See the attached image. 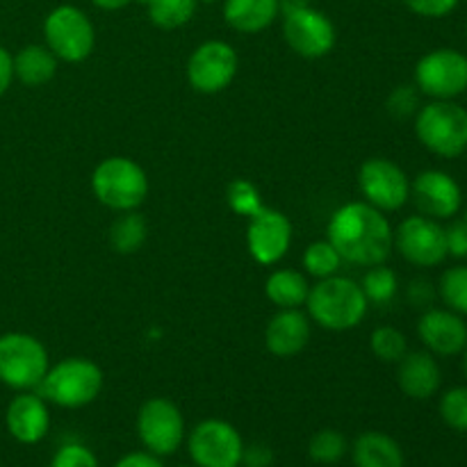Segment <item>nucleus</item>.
I'll return each mask as SVG.
<instances>
[{
    "label": "nucleus",
    "instance_id": "1",
    "mask_svg": "<svg viewBox=\"0 0 467 467\" xmlns=\"http://www.w3.org/2000/svg\"><path fill=\"white\" fill-rule=\"evenodd\" d=\"M328 242L342 263L374 267L383 265L395 249V231L381 210L368 201H351L337 208L328 222Z\"/></svg>",
    "mask_w": 467,
    "mask_h": 467
},
{
    "label": "nucleus",
    "instance_id": "2",
    "mask_svg": "<svg viewBox=\"0 0 467 467\" xmlns=\"http://www.w3.org/2000/svg\"><path fill=\"white\" fill-rule=\"evenodd\" d=\"M306 306L308 317L327 331H351L363 322L369 308L358 283L337 274L319 278L317 285L310 287Z\"/></svg>",
    "mask_w": 467,
    "mask_h": 467
},
{
    "label": "nucleus",
    "instance_id": "3",
    "mask_svg": "<svg viewBox=\"0 0 467 467\" xmlns=\"http://www.w3.org/2000/svg\"><path fill=\"white\" fill-rule=\"evenodd\" d=\"M415 135L429 153L454 160L467 150V109L456 100H431L415 114Z\"/></svg>",
    "mask_w": 467,
    "mask_h": 467
},
{
    "label": "nucleus",
    "instance_id": "4",
    "mask_svg": "<svg viewBox=\"0 0 467 467\" xmlns=\"http://www.w3.org/2000/svg\"><path fill=\"white\" fill-rule=\"evenodd\" d=\"M103 369L89 358H64L48 368L41 379L39 392L48 404L59 409H82L96 401L103 390Z\"/></svg>",
    "mask_w": 467,
    "mask_h": 467
},
{
    "label": "nucleus",
    "instance_id": "5",
    "mask_svg": "<svg viewBox=\"0 0 467 467\" xmlns=\"http://www.w3.org/2000/svg\"><path fill=\"white\" fill-rule=\"evenodd\" d=\"M91 192L105 208L117 213L137 210L149 196V178L135 160L112 155L91 173Z\"/></svg>",
    "mask_w": 467,
    "mask_h": 467
},
{
    "label": "nucleus",
    "instance_id": "6",
    "mask_svg": "<svg viewBox=\"0 0 467 467\" xmlns=\"http://www.w3.org/2000/svg\"><path fill=\"white\" fill-rule=\"evenodd\" d=\"M50 368L48 351L30 333L0 336V383L12 390H36Z\"/></svg>",
    "mask_w": 467,
    "mask_h": 467
},
{
    "label": "nucleus",
    "instance_id": "7",
    "mask_svg": "<svg viewBox=\"0 0 467 467\" xmlns=\"http://www.w3.org/2000/svg\"><path fill=\"white\" fill-rule=\"evenodd\" d=\"M44 41L62 62H85L96 46L94 23L76 5H57L44 18Z\"/></svg>",
    "mask_w": 467,
    "mask_h": 467
},
{
    "label": "nucleus",
    "instance_id": "8",
    "mask_svg": "<svg viewBox=\"0 0 467 467\" xmlns=\"http://www.w3.org/2000/svg\"><path fill=\"white\" fill-rule=\"evenodd\" d=\"M137 438L146 451L160 456H171L185 442V418L178 404L167 397H150L137 410Z\"/></svg>",
    "mask_w": 467,
    "mask_h": 467
},
{
    "label": "nucleus",
    "instance_id": "9",
    "mask_svg": "<svg viewBox=\"0 0 467 467\" xmlns=\"http://www.w3.org/2000/svg\"><path fill=\"white\" fill-rule=\"evenodd\" d=\"M415 87L431 100H454L467 91V55L456 48H436L415 64Z\"/></svg>",
    "mask_w": 467,
    "mask_h": 467
},
{
    "label": "nucleus",
    "instance_id": "10",
    "mask_svg": "<svg viewBox=\"0 0 467 467\" xmlns=\"http://www.w3.org/2000/svg\"><path fill=\"white\" fill-rule=\"evenodd\" d=\"M283 39L299 57L319 59L336 48L337 32L327 14L301 3L283 9Z\"/></svg>",
    "mask_w": 467,
    "mask_h": 467
},
{
    "label": "nucleus",
    "instance_id": "11",
    "mask_svg": "<svg viewBox=\"0 0 467 467\" xmlns=\"http://www.w3.org/2000/svg\"><path fill=\"white\" fill-rule=\"evenodd\" d=\"M187 451L196 467H242L244 441L231 422L210 418L192 429Z\"/></svg>",
    "mask_w": 467,
    "mask_h": 467
},
{
    "label": "nucleus",
    "instance_id": "12",
    "mask_svg": "<svg viewBox=\"0 0 467 467\" xmlns=\"http://www.w3.org/2000/svg\"><path fill=\"white\" fill-rule=\"evenodd\" d=\"M237 67L240 59L228 41H203L187 59V82L199 94H219L235 80Z\"/></svg>",
    "mask_w": 467,
    "mask_h": 467
},
{
    "label": "nucleus",
    "instance_id": "13",
    "mask_svg": "<svg viewBox=\"0 0 467 467\" xmlns=\"http://www.w3.org/2000/svg\"><path fill=\"white\" fill-rule=\"evenodd\" d=\"M358 187L365 201L381 213H395L410 199L409 176L388 158L365 160L358 169Z\"/></svg>",
    "mask_w": 467,
    "mask_h": 467
},
{
    "label": "nucleus",
    "instance_id": "14",
    "mask_svg": "<svg viewBox=\"0 0 467 467\" xmlns=\"http://www.w3.org/2000/svg\"><path fill=\"white\" fill-rule=\"evenodd\" d=\"M395 246L401 258L415 267H438L447 258L445 226L424 214L406 217L395 233Z\"/></svg>",
    "mask_w": 467,
    "mask_h": 467
},
{
    "label": "nucleus",
    "instance_id": "15",
    "mask_svg": "<svg viewBox=\"0 0 467 467\" xmlns=\"http://www.w3.org/2000/svg\"><path fill=\"white\" fill-rule=\"evenodd\" d=\"M410 199L420 214L431 219H454L463 205V190L454 176L441 169H427L410 182Z\"/></svg>",
    "mask_w": 467,
    "mask_h": 467
},
{
    "label": "nucleus",
    "instance_id": "16",
    "mask_svg": "<svg viewBox=\"0 0 467 467\" xmlns=\"http://www.w3.org/2000/svg\"><path fill=\"white\" fill-rule=\"evenodd\" d=\"M292 244V223L283 213L263 208L249 217L246 228V246L251 258L258 265H276L285 258Z\"/></svg>",
    "mask_w": 467,
    "mask_h": 467
},
{
    "label": "nucleus",
    "instance_id": "17",
    "mask_svg": "<svg viewBox=\"0 0 467 467\" xmlns=\"http://www.w3.org/2000/svg\"><path fill=\"white\" fill-rule=\"evenodd\" d=\"M418 336L433 356H459L467 347L463 315L450 308H427L418 319Z\"/></svg>",
    "mask_w": 467,
    "mask_h": 467
},
{
    "label": "nucleus",
    "instance_id": "18",
    "mask_svg": "<svg viewBox=\"0 0 467 467\" xmlns=\"http://www.w3.org/2000/svg\"><path fill=\"white\" fill-rule=\"evenodd\" d=\"M5 427H7L9 436L21 445H36L50 431L48 401L39 392H21L7 404Z\"/></svg>",
    "mask_w": 467,
    "mask_h": 467
},
{
    "label": "nucleus",
    "instance_id": "19",
    "mask_svg": "<svg viewBox=\"0 0 467 467\" xmlns=\"http://www.w3.org/2000/svg\"><path fill=\"white\" fill-rule=\"evenodd\" d=\"M397 383L406 397L427 401L441 390L442 372L431 351H406L397 363Z\"/></svg>",
    "mask_w": 467,
    "mask_h": 467
},
{
    "label": "nucleus",
    "instance_id": "20",
    "mask_svg": "<svg viewBox=\"0 0 467 467\" xmlns=\"http://www.w3.org/2000/svg\"><path fill=\"white\" fill-rule=\"evenodd\" d=\"M310 340V317L299 308H281L265 328V347L278 358L301 354Z\"/></svg>",
    "mask_w": 467,
    "mask_h": 467
},
{
    "label": "nucleus",
    "instance_id": "21",
    "mask_svg": "<svg viewBox=\"0 0 467 467\" xmlns=\"http://www.w3.org/2000/svg\"><path fill=\"white\" fill-rule=\"evenodd\" d=\"M281 14V0H223V21L242 35L267 30Z\"/></svg>",
    "mask_w": 467,
    "mask_h": 467
},
{
    "label": "nucleus",
    "instance_id": "22",
    "mask_svg": "<svg viewBox=\"0 0 467 467\" xmlns=\"http://www.w3.org/2000/svg\"><path fill=\"white\" fill-rule=\"evenodd\" d=\"M354 467H404V450L383 431H365L349 447Z\"/></svg>",
    "mask_w": 467,
    "mask_h": 467
},
{
    "label": "nucleus",
    "instance_id": "23",
    "mask_svg": "<svg viewBox=\"0 0 467 467\" xmlns=\"http://www.w3.org/2000/svg\"><path fill=\"white\" fill-rule=\"evenodd\" d=\"M59 59L50 53L48 46L30 44L23 46L14 55V78L26 87H41L50 82L57 73Z\"/></svg>",
    "mask_w": 467,
    "mask_h": 467
},
{
    "label": "nucleus",
    "instance_id": "24",
    "mask_svg": "<svg viewBox=\"0 0 467 467\" xmlns=\"http://www.w3.org/2000/svg\"><path fill=\"white\" fill-rule=\"evenodd\" d=\"M308 278L296 269H276L265 283V295L278 308H299L308 299Z\"/></svg>",
    "mask_w": 467,
    "mask_h": 467
},
{
    "label": "nucleus",
    "instance_id": "25",
    "mask_svg": "<svg viewBox=\"0 0 467 467\" xmlns=\"http://www.w3.org/2000/svg\"><path fill=\"white\" fill-rule=\"evenodd\" d=\"M146 235H149V223L135 210L121 213L109 226V244L121 255L137 254L144 246Z\"/></svg>",
    "mask_w": 467,
    "mask_h": 467
},
{
    "label": "nucleus",
    "instance_id": "26",
    "mask_svg": "<svg viewBox=\"0 0 467 467\" xmlns=\"http://www.w3.org/2000/svg\"><path fill=\"white\" fill-rule=\"evenodd\" d=\"M199 0H149V18L160 30H178L194 18Z\"/></svg>",
    "mask_w": 467,
    "mask_h": 467
},
{
    "label": "nucleus",
    "instance_id": "27",
    "mask_svg": "<svg viewBox=\"0 0 467 467\" xmlns=\"http://www.w3.org/2000/svg\"><path fill=\"white\" fill-rule=\"evenodd\" d=\"M360 290H363L368 304H390L397 296V290H400V278L386 265H374V267H368V272H365Z\"/></svg>",
    "mask_w": 467,
    "mask_h": 467
},
{
    "label": "nucleus",
    "instance_id": "28",
    "mask_svg": "<svg viewBox=\"0 0 467 467\" xmlns=\"http://www.w3.org/2000/svg\"><path fill=\"white\" fill-rule=\"evenodd\" d=\"M349 451V442L336 429H319L308 442V456L317 465H336Z\"/></svg>",
    "mask_w": 467,
    "mask_h": 467
},
{
    "label": "nucleus",
    "instance_id": "29",
    "mask_svg": "<svg viewBox=\"0 0 467 467\" xmlns=\"http://www.w3.org/2000/svg\"><path fill=\"white\" fill-rule=\"evenodd\" d=\"M369 349L381 363L397 365L409 351V340L404 333L395 327H379L369 336Z\"/></svg>",
    "mask_w": 467,
    "mask_h": 467
},
{
    "label": "nucleus",
    "instance_id": "30",
    "mask_svg": "<svg viewBox=\"0 0 467 467\" xmlns=\"http://www.w3.org/2000/svg\"><path fill=\"white\" fill-rule=\"evenodd\" d=\"M438 295L447 308L467 317V265L445 269L438 283Z\"/></svg>",
    "mask_w": 467,
    "mask_h": 467
},
{
    "label": "nucleus",
    "instance_id": "31",
    "mask_svg": "<svg viewBox=\"0 0 467 467\" xmlns=\"http://www.w3.org/2000/svg\"><path fill=\"white\" fill-rule=\"evenodd\" d=\"M342 258L336 251V246L328 240L313 242L304 254V269L315 278H328L336 276L340 269Z\"/></svg>",
    "mask_w": 467,
    "mask_h": 467
},
{
    "label": "nucleus",
    "instance_id": "32",
    "mask_svg": "<svg viewBox=\"0 0 467 467\" xmlns=\"http://www.w3.org/2000/svg\"><path fill=\"white\" fill-rule=\"evenodd\" d=\"M441 418L454 431L467 433V386L450 388L441 397Z\"/></svg>",
    "mask_w": 467,
    "mask_h": 467
},
{
    "label": "nucleus",
    "instance_id": "33",
    "mask_svg": "<svg viewBox=\"0 0 467 467\" xmlns=\"http://www.w3.org/2000/svg\"><path fill=\"white\" fill-rule=\"evenodd\" d=\"M226 199L231 210H235L237 214H244V217H254L255 213L265 208L263 199H260V192L254 182L244 181V178H237L228 185Z\"/></svg>",
    "mask_w": 467,
    "mask_h": 467
},
{
    "label": "nucleus",
    "instance_id": "34",
    "mask_svg": "<svg viewBox=\"0 0 467 467\" xmlns=\"http://www.w3.org/2000/svg\"><path fill=\"white\" fill-rule=\"evenodd\" d=\"M48 467H100L94 451L82 442H67L50 459Z\"/></svg>",
    "mask_w": 467,
    "mask_h": 467
},
{
    "label": "nucleus",
    "instance_id": "35",
    "mask_svg": "<svg viewBox=\"0 0 467 467\" xmlns=\"http://www.w3.org/2000/svg\"><path fill=\"white\" fill-rule=\"evenodd\" d=\"M388 109L395 119H409L420 109V89L413 85H401L388 99Z\"/></svg>",
    "mask_w": 467,
    "mask_h": 467
},
{
    "label": "nucleus",
    "instance_id": "36",
    "mask_svg": "<svg viewBox=\"0 0 467 467\" xmlns=\"http://www.w3.org/2000/svg\"><path fill=\"white\" fill-rule=\"evenodd\" d=\"M406 7L422 18H445L459 7L461 0H404Z\"/></svg>",
    "mask_w": 467,
    "mask_h": 467
},
{
    "label": "nucleus",
    "instance_id": "37",
    "mask_svg": "<svg viewBox=\"0 0 467 467\" xmlns=\"http://www.w3.org/2000/svg\"><path fill=\"white\" fill-rule=\"evenodd\" d=\"M447 255L451 258H467V222L456 219L445 228Z\"/></svg>",
    "mask_w": 467,
    "mask_h": 467
},
{
    "label": "nucleus",
    "instance_id": "38",
    "mask_svg": "<svg viewBox=\"0 0 467 467\" xmlns=\"http://www.w3.org/2000/svg\"><path fill=\"white\" fill-rule=\"evenodd\" d=\"M274 451L272 447L265 442H251L244 445V454H242V467H272Z\"/></svg>",
    "mask_w": 467,
    "mask_h": 467
},
{
    "label": "nucleus",
    "instance_id": "39",
    "mask_svg": "<svg viewBox=\"0 0 467 467\" xmlns=\"http://www.w3.org/2000/svg\"><path fill=\"white\" fill-rule=\"evenodd\" d=\"M433 299H436V290L429 281L424 278H415L409 285V301L415 308H431Z\"/></svg>",
    "mask_w": 467,
    "mask_h": 467
},
{
    "label": "nucleus",
    "instance_id": "40",
    "mask_svg": "<svg viewBox=\"0 0 467 467\" xmlns=\"http://www.w3.org/2000/svg\"><path fill=\"white\" fill-rule=\"evenodd\" d=\"M114 467H164L162 459L150 451H130V454L121 456V459L114 463Z\"/></svg>",
    "mask_w": 467,
    "mask_h": 467
},
{
    "label": "nucleus",
    "instance_id": "41",
    "mask_svg": "<svg viewBox=\"0 0 467 467\" xmlns=\"http://www.w3.org/2000/svg\"><path fill=\"white\" fill-rule=\"evenodd\" d=\"M14 80V57L5 46H0V96L7 94Z\"/></svg>",
    "mask_w": 467,
    "mask_h": 467
},
{
    "label": "nucleus",
    "instance_id": "42",
    "mask_svg": "<svg viewBox=\"0 0 467 467\" xmlns=\"http://www.w3.org/2000/svg\"><path fill=\"white\" fill-rule=\"evenodd\" d=\"M91 3L99 9H105V12H117V9L128 7V5L135 3V0H91Z\"/></svg>",
    "mask_w": 467,
    "mask_h": 467
},
{
    "label": "nucleus",
    "instance_id": "43",
    "mask_svg": "<svg viewBox=\"0 0 467 467\" xmlns=\"http://www.w3.org/2000/svg\"><path fill=\"white\" fill-rule=\"evenodd\" d=\"M463 369H465V377H467V347H465V351H463Z\"/></svg>",
    "mask_w": 467,
    "mask_h": 467
},
{
    "label": "nucleus",
    "instance_id": "44",
    "mask_svg": "<svg viewBox=\"0 0 467 467\" xmlns=\"http://www.w3.org/2000/svg\"><path fill=\"white\" fill-rule=\"evenodd\" d=\"M135 3H141V5H149V0H135Z\"/></svg>",
    "mask_w": 467,
    "mask_h": 467
},
{
    "label": "nucleus",
    "instance_id": "45",
    "mask_svg": "<svg viewBox=\"0 0 467 467\" xmlns=\"http://www.w3.org/2000/svg\"><path fill=\"white\" fill-rule=\"evenodd\" d=\"M201 3H219V0H201Z\"/></svg>",
    "mask_w": 467,
    "mask_h": 467
},
{
    "label": "nucleus",
    "instance_id": "46",
    "mask_svg": "<svg viewBox=\"0 0 467 467\" xmlns=\"http://www.w3.org/2000/svg\"><path fill=\"white\" fill-rule=\"evenodd\" d=\"M463 219H465V222H467V208H465V217H463Z\"/></svg>",
    "mask_w": 467,
    "mask_h": 467
},
{
    "label": "nucleus",
    "instance_id": "47",
    "mask_svg": "<svg viewBox=\"0 0 467 467\" xmlns=\"http://www.w3.org/2000/svg\"><path fill=\"white\" fill-rule=\"evenodd\" d=\"M182 467H196V465H182Z\"/></svg>",
    "mask_w": 467,
    "mask_h": 467
},
{
    "label": "nucleus",
    "instance_id": "48",
    "mask_svg": "<svg viewBox=\"0 0 467 467\" xmlns=\"http://www.w3.org/2000/svg\"><path fill=\"white\" fill-rule=\"evenodd\" d=\"M465 153H467V150H465Z\"/></svg>",
    "mask_w": 467,
    "mask_h": 467
}]
</instances>
